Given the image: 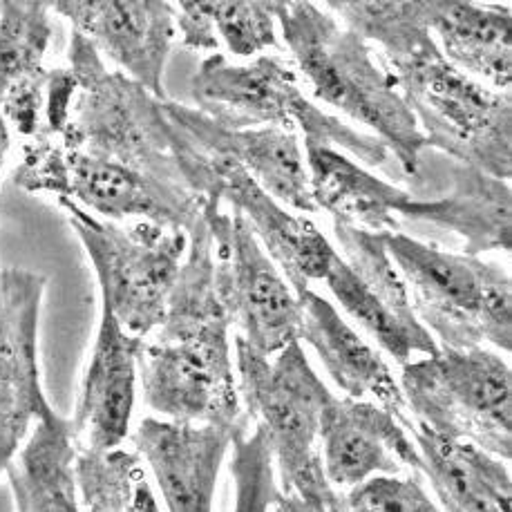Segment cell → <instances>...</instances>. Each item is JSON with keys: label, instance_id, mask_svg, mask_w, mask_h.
<instances>
[{"label": "cell", "instance_id": "obj_1", "mask_svg": "<svg viewBox=\"0 0 512 512\" xmlns=\"http://www.w3.org/2000/svg\"><path fill=\"white\" fill-rule=\"evenodd\" d=\"M188 231L186 258L170 291L153 343L139 354L146 403L177 423H246L231 358V318L215 280V242L208 215Z\"/></svg>", "mask_w": 512, "mask_h": 512}, {"label": "cell", "instance_id": "obj_2", "mask_svg": "<svg viewBox=\"0 0 512 512\" xmlns=\"http://www.w3.org/2000/svg\"><path fill=\"white\" fill-rule=\"evenodd\" d=\"M41 132L65 148L121 161L191 191L177 159V128L166 117L164 101L123 72L108 70L97 47L74 30L68 65L47 77Z\"/></svg>", "mask_w": 512, "mask_h": 512}, {"label": "cell", "instance_id": "obj_3", "mask_svg": "<svg viewBox=\"0 0 512 512\" xmlns=\"http://www.w3.org/2000/svg\"><path fill=\"white\" fill-rule=\"evenodd\" d=\"M273 14L316 97L372 128L405 173L414 175L428 144L390 72L374 63L369 45L314 3L273 0Z\"/></svg>", "mask_w": 512, "mask_h": 512}, {"label": "cell", "instance_id": "obj_4", "mask_svg": "<svg viewBox=\"0 0 512 512\" xmlns=\"http://www.w3.org/2000/svg\"><path fill=\"white\" fill-rule=\"evenodd\" d=\"M235 360L244 414L267 436L282 495L334 501L338 492L329 486L320 457V419L334 394L309 365L300 340L269 360L235 336Z\"/></svg>", "mask_w": 512, "mask_h": 512}, {"label": "cell", "instance_id": "obj_5", "mask_svg": "<svg viewBox=\"0 0 512 512\" xmlns=\"http://www.w3.org/2000/svg\"><path fill=\"white\" fill-rule=\"evenodd\" d=\"M387 253L421 325L445 349H512V282L501 264L441 251L405 233H387Z\"/></svg>", "mask_w": 512, "mask_h": 512}, {"label": "cell", "instance_id": "obj_6", "mask_svg": "<svg viewBox=\"0 0 512 512\" xmlns=\"http://www.w3.org/2000/svg\"><path fill=\"white\" fill-rule=\"evenodd\" d=\"M387 63V72L419 123L428 148L441 150L461 166L510 182V92L490 90L470 79L445 61L436 43Z\"/></svg>", "mask_w": 512, "mask_h": 512}, {"label": "cell", "instance_id": "obj_7", "mask_svg": "<svg viewBox=\"0 0 512 512\" xmlns=\"http://www.w3.org/2000/svg\"><path fill=\"white\" fill-rule=\"evenodd\" d=\"M191 94L197 110L217 126L300 130L305 141L345 148L367 166H381L390 157L381 139L354 130L309 101L296 70L282 56L264 54L242 65L222 54L208 56L191 81Z\"/></svg>", "mask_w": 512, "mask_h": 512}, {"label": "cell", "instance_id": "obj_8", "mask_svg": "<svg viewBox=\"0 0 512 512\" xmlns=\"http://www.w3.org/2000/svg\"><path fill=\"white\" fill-rule=\"evenodd\" d=\"M14 184L27 193H50L97 211L106 220L139 217L164 229L188 233L215 206L188 188L159 182L115 159L65 148L59 139L39 132L23 146Z\"/></svg>", "mask_w": 512, "mask_h": 512}, {"label": "cell", "instance_id": "obj_9", "mask_svg": "<svg viewBox=\"0 0 512 512\" xmlns=\"http://www.w3.org/2000/svg\"><path fill=\"white\" fill-rule=\"evenodd\" d=\"M398 385L414 423L510 459L512 372L499 354L441 347L436 356L405 363Z\"/></svg>", "mask_w": 512, "mask_h": 512}, {"label": "cell", "instance_id": "obj_10", "mask_svg": "<svg viewBox=\"0 0 512 512\" xmlns=\"http://www.w3.org/2000/svg\"><path fill=\"white\" fill-rule=\"evenodd\" d=\"M59 206L90 255L103 305L128 334L144 340L155 334L186 258L188 235L144 220L123 229L70 199H59Z\"/></svg>", "mask_w": 512, "mask_h": 512}, {"label": "cell", "instance_id": "obj_11", "mask_svg": "<svg viewBox=\"0 0 512 512\" xmlns=\"http://www.w3.org/2000/svg\"><path fill=\"white\" fill-rule=\"evenodd\" d=\"M173 126L179 135L177 159L191 191L208 204L226 202L242 213L296 296L311 282L325 280L331 262L338 258L325 233L305 215H293L276 202L231 155L193 139L177 123Z\"/></svg>", "mask_w": 512, "mask_h": 512}, {"label": "cell", "instance_id": "obj_12", "mask_svg": "<svg viewBox=\"0 0 512 512\" xmlns=\"http://www.w3.org/2000/svg\"><path fill=\"white\" fill-rule=\"evenodd\" d=\"M334 233L343 255L338 253L322 282L340 307L396 363H410L414 354H439V343L416 318L410 293L387 253V233L356 229L343 222H334Z\"/></svg>", "mask_w": 512, "mask_h": 512}, {"label": "cell", "instance_id": "obj_13", "mask_svg": "<svg viewBox=\"0 0 512 512\" xmlns=\"http://www.w3.org/2000/svg\"><path fill=\"white\" fill-rule=\"evenodd\" d=\"M215 242V280L231 325L255 352L276 356L300 334V300L242 213L208 215Z\"/></svg>", "mask_w": 512, "mask_h": 512}, {"label": "cell", "instance_id": "obj_14", "mask_svg": "<svg viewBox=\"0 0 512 512\" xmlns=\"http://www.w3.org/2000/svg\"><path fill=\"white\" fill-rule=\"evenodd\" d=\"M47 278L0 269V472L16 457L32 423L54 410L39 369V314Z\"/></svg>", "mask_w": 512, "mask_h": 512}, {"label": "cell", "instance_id": "obj_15", "mask_svg": "<svg viewBox=\"0 0 512 512\" xmlns=\"http://www.w3.org/2000/svg\"><path fill=\"white\" fill-rule=\"evenodd\" d=\"M54 14L68 18L99 54L128 79L166 101L164 70L177 25L175 7L164 0H59Z\"/></svg>", "mask_w": 512, "mask_h": 512}, {"label": "cell", "instance_id": "obj_16", "mask_svg": "<svg viewBox=\"0 0 512 512\" xmlns=\"http://www.w3.org/2000/svg\"><path fill=\"white\" fill-rule=\"evenodd\" d=\"M322 470L331 488L349 490L374 474H423L421 454L396 416L381 405L331 396L320 419Z\"/></svg>", "mask_w": 512, "mask_h": 512}, {"label": "cell", "instance_id": "obj_17", "mask_svg": "<svg viewBox=\"0 0 512 512\" xmlns=\"http://www.w3.org/2000/svg\"><path fill=\"white\" fill-rule=\"evenodd\" d=\"M237 428L144 419L132 432L137 454L153 470L168 512H213L217 474Z\"/></svg>", "mask_w": 512, "mask_h": 512}, {"label": "cell", "instance_id": "obj_18", "mask_svg": "<svg viewBox=\"0 0 512 512\" xmlns=\"http://www.w3.org/2000/svg\"><path fill=\"white\" fill-rule=\"evenodd\" d=\"M144 338L128 334L103 305L83 392L72 419L77 450L108 452L126 441L135 407L139 354Z\"/></svg>", "mask_w": 512, "mask_h": 512}, {"label": "cell", "instance_id": "obj_19", "mask_svg": "<svg viewBox=\"0 0 512 512\" xmlns=\"http://www.w3.org/2000/svg\"><path fill=\"white\" fill-rule=\"evenodd\" d=\"M164 112L193 139L231 155L276 202L300 213L318 211L296 132L273 126L231 130L217 126L197 108L170 99L164 101Z\"/></svg>", "mask_w": 512, "mask_h": 512}, {"label": "cell", "instance_id": "obj_20", "mask_svg": "<svg viewBox=\"0 0 512 512\" xmlns=\"http://www.w3.org/2000/svg\"><path fill=\"white\" fill-rule=\"evenodd\" d=\"M300 300V334L298 340L314 349L322 365L334 378V383L349 398L381 405L383 410L396 416L403 428H412V416L407 410L401 385L385 363L381 352L367 345L347 325L329 300L320 298L314 289H305Z\"/></svg>", "mask_w": 512, "mask_h": 512}, {"label": "cell", "instance_id": "obj_21", "mask_svg": "<svg viewBox=\"0 0 512 512\" xmlns=\"http://www.w3.org/2000/svg\"><path fill=\"white\" fill-rule=\"evenodd\" d=\"M50 41V3H0V108L9 130L27 141L43 130L45 88L50 77L43 59Z\"/></svg>", "mask_w": 512, "mask_h": 512}, {"label": "cell", "instance_id": "obj_22", "mask_svg": "<svg viewBox=\"0 0 512 512\" xmlns=\"http://www.w3.org/2000/svg\"><path fill=\"white\" fill-rule=\"evenodd\" d=\"M305 153L311 197L334 222L374 233H398L405 208L414 202L412 193L360 168L338 148L305 141Z\"/></svg>", "mask_w": 512, "mask_h": 512}, {"label": "cell", "instance_id": "obj_23", "mask_svg": "<svg viewBox=\"0 0 512 512\" xmlns=\"http://www.w3.org/2000/svg\"><path fill=\"white\" fill-rule=\"evenodd\" d=\"M401 220L457 233L463 242V255L472 258L488 251L508 253L512 244L510 184L477 168L459 166L448 193L436 199L414 197Z\"/></svg>", "mask_w": 512, "mask_h": 512}, {"label": "cell", "instance_id": "obj_24", "mask_svg": "<svg viewBox=\"0 0 512 512\" xmlns=\"http://www.w3.org/2000/svg\"><path fill=\"white\" fill-rule=\"evenodd\" d=\"M423 474L448 512H512V479L501 459L470 441L445 439L412 423Z\"/></svg>", "mask_w": 512, "mask_h": 512}, {"label": "cell", "instance_id": "obj_25", "mask_svg": "<svg viewBox=\"0 0 512 512\" xmlns=\"http://www.w3.org/2000/svg\"><path fill=\"white\" fill-rule=\"evenodd\" d=\"M430 32L454 68L477 74L499 92H510V7L430 0Z\"/></svg>", "mask_w": 512, "mask_h": 512}, {"label": "cell", "instance_id": "obj_26", "mask_svg": "<svg viewBox=\"0 0 512 512\" xmlns=\"http://www.w3.org/2000/svg\"><path fill=\"white\" fill-rule=\"evenodd\" d=\"M72 421L47 414L7 466L18 512H81Z\"/></svg>", "mask_w": 512, "mask_h": 512}, {"label": "cell", "instance_id": "obj_27", "mask_svg": "<svg viewBox=\"0 0 512 512\" xmlns=\"http://www.w3.org/2000/svg\"><path fill=\"white\" fill-rule=\"evenodd\" d=\"M74 474L85 512H161L137 454L77 450Z\"/></svg>", "mask_w": 512, "mask_h": 512}, {"label": "cell", "instance_id": "obj_28", "mask_svg": "<svg viewBox=\"0 0 512 512\" xmlns=\"http://www.w3.org/2000/svg\"><path fill=\"white\" fill-rule=\"evenodd\" d=\"M325 7L334 9L347 30L365 43L381 45L387 61L436 43L430 32V0H329Z\"/></svg>", "mask_w": 512, "mask_h": 512}, {"label": "cell", "instance_id": "obj_29", "mask_svg": "<svg viewBox=\"0 0 512 512\" xmlns=\"http://www.w3.org/2000/svg\"><path fill=\"white\" fill-rule=\"evenodd\" d=\"M217 45L220 39L235 56H253L278 47L273 0H213L202 3Z\"/></svg>", "mask_w": 512, "mask_h": 512}, {"label": "cell", "instance_id": "obj_30", "mask_svg": "<svg viewBox=\"0 0 512 512\" xmlns=\"http://www.w3.org/2000/svg\"><path fill=\"white\" fill-rule=\"evenodd\" d=\"M231 474L235 481V510L233 512H269L280 497L276 479V463L260 428L249 432L244 425L233 436Z\"/></svg>", "mask_w": 512, "mask_h": 512}, {"label": "cell", "instance_id": "obj_31", "mask_svg": "<svg viewBox=\"0 0 512 512\" xmlns=\"http://www.w3.org/2000/svg\"><path fill=\"white\" fill-rule=\"evenodd\" d=\"M340 512H441L425 495L421 481L407 477H372L338 495Z\"/></svg>", "mask_w": 512, "mask_h": 512}, {"label": "cell", "instance_id": "obj_32", "mask_svg": "<svg viewBox=\"0 0 512 512\" xmlns=\"http://www.w3.org/2000/svg\"><path fill=\"white\" fill-rule=\"evenodd\" d=\"M278 512H340L338 497L334 501H307L296 495H282L276 501Z\"/></svg>", "mask_w": 512, "mask_h": 512}]
</instances>
